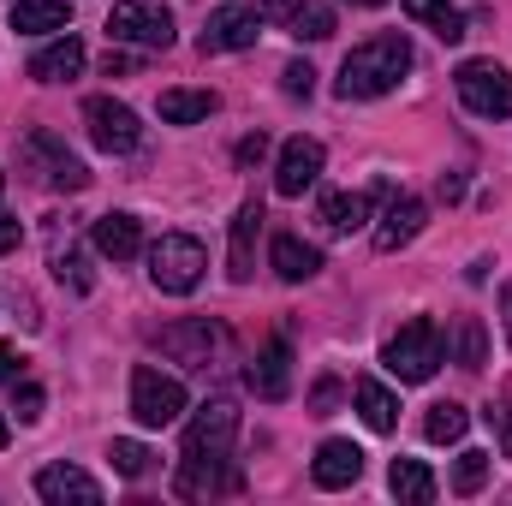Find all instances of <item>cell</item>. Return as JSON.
Returning <instances> with one entry per match:
<instances>
[{
	"label": "cell",
	"mask_w": 512,
	"mask_h": 506,
	"mask_svg": "<svg viewBox=\"0 0 512 506\" xmlns=\"http://www.w3.org/2000/svg\"><path fill=\"white\" fill-rule=\"evenodd\" d=\"M411 72V42L399 36V30H387V36H370V42H358L346 60H340V102H376L387 90H399V78Z\"/></svg>",
	"instance_id": "6da1fadb"
},
{
	"label": "cell",
	"mask_w": 512,
	"mask_h": 506,
	"mask_svg": "<svg viewBox=\"0 0 512 506\" xmlns=\"http://www.w3.org/2000/svg\"><path fill=\"white\" fill-rule=\"evenodd\" d=\"M203 268H209V251H203L191 233H161V239L149 245V280H155V292H167V298L197 292V286H203Z\"/></svg>",
	"instance_id": "7a4b0ae2"
},
{
	"label": "cell",
	"mask_w": 512,
	"mask_h": 506,
	"mask_svg": "<svg viewBox=\"0 0 512 506\" xmlns=\"http://www.w3.org/2000/svg\"><path fill=\"white\" fill-rule=\"evenodd\" d=\"M382 364H387V376H399V381H429L441 370V328H435L429 316L405 322V328L382 346Z\"/></svg>",
	"instance_id": "3957f363"
},
{
	"label": "cell",
	"mask_w": 512,
	"mask_h": 506,
	"mask_svg": "<svg viewBox=\"0 0 512 506\" xmlns=\"http://www.w3.org/2000/svg\"><path fill=\"white\" fill-rule=\"evenodd\" d=\"M18 167H30L42 185H54V191H84L90 185V167L54 137V131H30L24 143H18Z\"/></svg>",
	"instance_id": "277c9868"
},
{
	"label": "cell",
	"mask_w": 512,
	"mask_h": 506,
	"mask_svg": "<svg viewBox=\"0 0 512 506\" xmlns=\"http://www.w3.org/2000/svg\"><path fill=\"white\" fill-rule=\"evenodd\" d=\"M459 84V102L477 114V120H512V72L495 60H465L453 72Z\"/></svg>",
	"instance_id": "5b68a950"
},
{
	"label": "cell",
	"mask_w": 512,
	"mask_h": 506,
	"mask_svg": "<svg viewBox=\"0 0 512 506\" xmlns=\"http://www.w3.org/2000/svg\"><path fill=\"white\" fill-rule=\"evenodd\" d=\"M179 411H185V381L161 376L155 364L131 370V417L143 429H167V423H179Z\"/></svg>",
	"instance_id": "8992f818"
},
{
	"label": "cell",
	"mask_w": 512,
	"mask_h": 506,
	"mask_svg": "<svg viewBox=\"0 0 512 506\" xmlns=\"http://www.w3.org/2000/svg\"><path fill=\"white\" fill-rule=\"evenodd\" d=\"M108 36L126 48H173V12L161 0H120L108 12Z\"/></svg>",
	"instance_id": "52a82bcc"
},
{
	"label": "cell",
	"mask_w": 512,
	"mask_h": 506,
	"mask_svg": "<svg viewBox=\"0 0 512 506\" xmlns=\"http://www.w3.org/2000/svg\"><path fill=\"white\" fill-rule=\"evenodd\" d=\"M233 441H239V405H233V399H209V405L191 417L179 459H233Z\"/></svg>",
	"instance_id": "ba28073f"
},
{
	"label": "cell",
	"mask_w": 512,
	"mask_h": 506,
	"mask_svg": "<svg viewBox=\"0 0 512 506\" xmlns=\"http://www.w3.org/2000/svg\"><path fill=\"white\" fill-rule=\"evenodd\" d=\"M173 364H185V370H209L215 364V352L227 346V328L221 322H209V316H191V322H173V328H161V340H155Z\"/></svg>",
	"instance_id": "9c48e42d"
},
{
	"label": "cell",
	"mask_w": 512,
	"mask_h": 506,
	"mask_svg": "<svg viewBox=\"0 0 512 506\" xmlns=\"http://www.w3.org/2000/svg\"><path fill=\"white\" fill-rule=\"evenodd\" d=\"M84 126H90V143H96L102 155H131V149L143 143L137 114H131L126 102H114V96H90V102H84Z\"/></svg>",
	"instance_id": "30bf717a"
},
{
	"label": "cell",
	"mask_w": 512,
	"mask_h": 506,
	"mask_svg": "<svg viewBox=\"0 0 512 506\" xmlns=\"http://www.w3.org/2000/svg\"><path fill=\"white\" fill-rule=\"evenodd\" d=\"M256 36H262L256 6H215L197 42H203V54H239V48H256Z\"/></svg>",
	"instance_id": "8fae6325"
},
{
	"label": "cell",
	"mask_w": 512,
	"mask_h": 506,
	"mask_svg": "<svg viewBox=\"0 0 512 506\" xmlns=\"http://www.w3.org/2000/svg\"><path fill=\"white\" fill-rule=\"evenodd\" d=\"M316 179H322V143L316 137H286L280 167H274V191L280 197H304Z\"/></svg>",
	"instance_id": "7c38bea8"
},
{
	"label": "cell",
	"mask_w": 512,
	"mask_h": 506,
	"mask_svg": "<svg viewBox=\"0 0 512 506\" xmlns=\"http://www.w3.org/2000/svg\"><path fill=\"white\" fill-rule=\"evenodd\" d=\"M36 495L48 506H102V483L90 471H78V465H42Z\"/></svg>",
	"instance_id": "4fadbf2b"
},
{
	"label": "cell",
	"mask_w": 512,
	"mask_h": 506,
	"mask_svg": "<svg viewBox=\"0 0 512 506\" xmlns=\"http://www.w3.org/2000/svg\"><path fill=\"white\" fill-rule=\"evenodd\" d=\"M310 477H316V489H352L364 477V447L358 441H322Z\"/></svg>",
	"instance_id": "5bb4252c"
},
{
	"label": "cell",
	"mask_w": 512,
	"mask_h": 506,
	"mask_svg": "<svg viewBox=\"0 0 512 506\" xmlns=\"http://www.w3.org/2000/svg\"><path fill=\"white\" fill-rule=\"evenodd\" d=\"M256 233H262V203H239V215H233V239H227V274L245 286L256 274Z\"/></svg>",
	"instance_id": "9a60e30c"
},
{
	"label": "cell",
	"mask_w": 512,
	"mask_h": 506,
	"mask_svg": "<svg viewBox=\"0 0 512 506\" xmlns=\"http://www.w3.org/2000/svg\"><path fill=\"white\" fill-rule=\"evenodd\" d=\"M423 221H429V209H423V197H393L382 215V227H376V251L393 256L399 245H411L417 233H423Z\"/></svg>",
	"instance_id": "2e32d148"
},
{
	"label": "cell",
	"mask_w": 512,
	"mask_h": 506,
	"mask_svg": "<svg viewBox=\"0 0 512 506\" xmlns=\"http://www.w3.org/2000/svg\"><path fill=\"white\" fill-rule=\"evenodd\" d=\"M84 72V42L72 36V30H60L36 60H30V78L36 84H66V78H78Z\"/></svg>",
	"instance_id": "e0dca14e"
},
{
	"label": "cell",
	"mask_w": 512,
	"mask_h": 506,
	"mask_svg": "<svg viewBox=\"0 0 512 506\" xmlns=\"http://www.w3.org/2000/svg\"><path fill=\"white\" fill-rule=\"evenodd\" d=\"M12 30L18 36H60V30H72V0H12Z\"/></svg>",
	"instance_id": "ac0fdd59"
},
{
	"label": "cell",
	"mask_w": 512,
	"mask_h": 506,
	"mask_svg": "<svg viewBox=\"0 0 512 506\" xmlns=\"http://www.w3.org/2000/svg\"><path fill=\"white\" fill-rule=\"evenodd\" d=\"M90 239H96V251L108 256V262L143 256V227H137V215H102V221L90 227Z\"/></svg>",
	"instance_id": "d6986e66"
},
{
	"label": "cell",
	"mask_w": 512,
	"mask_h": 506,
	"mask_svg": "<svg viewBox=\"0 0 512 506\" xmlns=\"http://www.w3.org/2000/svg\"><path fill=\"white\" fill-rule=\"evenodd\" d=\"M251 387L262 399H286V387H292V346H286V340H268V346L256 352Z\"/></svg>",
	"instance_id": "ffe728a7"
},
{
	"label": "cell",
	"mask_w": 512,
	"mask_h": 506,
	"mask_svg": "<svg viewBox=\"0 0 512 506\" xmlns=\"http://www.w3.org/2000/svg\"><path fill=\"white\" fill-rule=\"evenodd\" d=\"M268 262H274V274H280L286 286H298V280H310V274L322 268V251L304 245V239H292V233H280L274 251H268Z\"/></svg>",
	"instance_id": "44dd1931"
},
{
	"label": "cell",
	"mask_w": 512,
	"mask_h": 506,
	"mask_svg": "<svg viewBox=\"0 0 512 506\" xmlns=\"http://www.w3.org/2000/svg\"><path fill=\"white\" fill-rule=\"evenodd\" d=\"M215 108H221L215 90H161V120H167V126H197V120H209Z\"/></svg>",
	"instance_id": "7402d4cb"
},
{
	"label": "cell",
	"mask_w": 512,
	"mask_h": 506,
	"mask_svg": "<svg viewBox=\"0 0 512 506\" xmlns=\"http://www.w3.org/2000/svg\"><path fill=\"white\" fill-rule=\"evenodd\" d=\"M370 221V191H334L322 197V227L328 233H358Z\"/></svg>",
	"instance_id": "603a6c76"
},
{
	"label": "cell",
	"mask_w": 512,
	"mask_h": 506,
	"mask_svg": "<svg viewBox=\"0 0 512 506\" xmlns=\"http://www.w3.org/2000/svg\"><path fill=\"white\" fill-rule=\"evenodd\" d=\"M399 6H405V18L429 24L441 42H459V36H465V12H459L453 0H399Z\"/></svg>",
	"instance_id": "cb8c5ba5"
},
{
	"label": "cell",
	"mask_w": 512,
	"mask_h": 506,
	"mask_svg": "<svg viewBox=\"0 0 512 506\" xmlns=\"http://www.w3.org/2000/svg\"><path fill=\"white\" fill-rule=\"evenodd\" d=\"M387 489H393L399 501H411V506H429V501H435V471H429V465H417V459H393Z\"/></svg>",
	"instance_id": "d4e9b609"
},
{
	"label": "cell",
	"mask_w": 512,
	"mask_h": 506,
	"mask_svg": "<svg viewBox=\"0 0 512 506\" xmlns=\"http://www.w3.org/2000/svg\"><path fill=\"white\" fill-rule=\"evenodd\" d=\"M286 30H292L298 42H328V36H334V6H322V0H292Z\"/></svg>",
	"instance_id": "484cf974"
},
{
	"label": "cell",
	"mask_w": 512,
	"mask_h": 506,
	"mask_svg": "<svg viewBox=\"0 0 512 506\" xmlns=\"http://www.w3.org/2000/svg\"><path fill=\"white\" fill-rule=\"evenodd\" d=\"M465 429H471V411H465V405H453V399L429 405V417H423V435H429L435 447H453V441H465Z\"/></svg>",
	"instance_id": "4316f807"
},
{
	"label": "cell",
	"mask_w": 512,
	"mask_h": 506,
	"mask_svg": "<svg viewBox=\"0 0 512 506\" xmlns=\"http://www.w3.org/2000/svg\"><path fill=\"white\" fill-rule=\"evenodd\" d=\"M453 358H459V370H483V364H489V328H483L477 316H459V328H453Z\"/></svg>",
	"instance_id": "83f0119b"
},
{
	"label": "cell",
	"mask_w": 512,
	"mask_h": 506,
	"mask_svg": "<svg viewBox=\"0 0 512 506\" xmlns=\"http://www.w3.org/2000/svg\"><path fill=\"white\" fill-rule=\"evenodd\" d=\"M358 411H364V423H370L376 435H387V429L399 423V399L387 393L382 381H358Z\"/></svg>",
	"instance_id": "f1b7e54d"
},
{
	"label": "cell",
	"mask_w": 512,
	"mask_h": 506,
	"mask_svg": "<svg viewBox=\"0 0 512 506\" xmlns=\"http://www.w3.org/2000/svg\"><path fill=\"white\" fill-rule=\"evenodd\" d=\"M54 280H60V286H72V292H90V286H96L90 256L78 251V245H54Z\"/></svg>",
	"instance_id": "f546056e"
},
{
	"label": "cell",
	"mask_w": 512,
	"mask_h": 506,
	"mask_svg": "<svg viewBox=\"0 0 512 506\" xmlns=\"http://www.w3.org/2000/svg\"><path fill=\"white\" fill-rule=\"evenodd\" d=\"M489 465H495L489 453L465 447V453H459V465H453V495H477V489L489 483Z\"/></svg>",
	"instance_id": "4dcf8cb0"
},
{
	"label": "cell",
	"mask_w": 512,
	"mask_h": 506,
	"mask_svg": "<svg viewBox=\"0 0 512 506\" xmlns=\"http://www.w3.org/2000/svg\"><path fill=\"white\" fill-rule=\"evenodd\" d=\"M108 459H114L120 477H143V471H149V447H143V441H114Z\"/></svg>",
	"instance_id": "1f68e13d"
},
{
	"label": "cell",
	"mask_w": 512,
	"mask_h": 506,
	"mask_svg": "<svg viewBox=\"0 0 512 506\" xmlns=\"http://www.w3.org/2000/svg\"><path fill=\"white\" fill-rule=\"evenodd\" d=\"M280 90H286V96H310V90H316V72H310L304 60H292V66L280 72Z\"/></svg>",
	"instance_id": "d6a6232c"
},
{
	"label": "cell",
	"mask_w": 512,
	"mask_h": 506,
	"mask_svg": "<svg viewBox=\"0 0 512 506\" xmlns=\"http://www.w3.org/2000/svg\"><path fill=\"white\" fill-rule=\"evenodd\" d=\"M12 411H18V423H36V417H42V387H36V381H24Z\"/></svg>",
	"instance_id": "836d02e7"
},
{
	"label": "cell",
	"mask_w": 512,
	"mask_h": 506,
	"mask_svg": "<svg viewBox=\"0 0 512 506\" xmlns=\"http://www.w3.org/2000/svg\"><path fill=\"white\" fill-rule=\"evenodd\" d=\"M334 405H340V381H316L310 411H316V417H334Z\"/></svg>",
	"instance_id": "e575fe53"
},
{
	"label": "cell",
	"mask_w": 512,
	"mask_h": 506,
	"mask_svg": "<svg viewBox=\"0 0 512 506\" xmlns=\"http://www.w3.org/2000/svg\"><path fill=\"white\" fill-rule=\"evenodd\" d=\"M18 239H24V221L18 215H0V256L18 251Z\"/></svg>",
	"instance_id": "d590c367"
},
{
	"label": "cell",
	"mask_w": 512,
	"mask_h": 506,
	"mask_svg": "<svg viewBox=\"0 0 512 506\" xmlns=\"http://www.w3.org/2000/svg\"><path fill=\"white\" fill-rule=\"evenodd\" d=\"M262 155H268V137H262V131H251V137L239 143V167H251V161H262Z\"/></svg>",
	"instance_id": "8d00e7d4"
},
{
	"label": "cell",
	"mask_w": 512,
	"mask_h": 506,
	"mask_svg": "<svg viewBox=\"0 0 512 506\" xmlns=\"http://www.w3.org/2000/svg\"><path fill=\"white\" fill-rule=\"evenodd\" d=\"M483 417H489V423L501 429V453H507V459H512V411H495V405H489Z\"/></svg>",
	"instance_id": "74e56055"
},
{
	"label": "cell",
	"mask_w": 512,
	"mask_h": 506,
	"mask_svg": "<svg viewBox=\"0 0 512 506\" xmlns=\"http://www.w3.org/2000/svg\"><path fill=\"white\" fill-rule=\"evenodd\" d=\"M18 370H24V352L18 346H0V381H18Z\"/></svg>",
	"instance_id": "f35d334b"
},
{
	"label": "cell",
	"mask_w": 512,
	"mask_h": 506,
	"mask_svg": "<svg viewBox=\"0 0 512 506\" xmlns=\"http://www.w3.org/2000/svg\"><path fill=\"white\" fill-rule=\"evenodd\" d=\"M102 66H108V78H114V72H131L137 60H131V54H114V48H108V60H102Z\"/></svg>",
	"instance_id": "ab89813d"
},
{
	"label": "cell",
	"mask_w": 512,
	"mask_h": 506,
	"mask_svg": "<svg viewBox=\"0 0 512 506\" xmlns=\"http://www.w3.org/2000/svg\"><path fill=\"white\" fill-rule=\"evenodd\" d=\"M256 12L268 18V12H292V0H256Z\"/></svg>",
	"instance_id": "60d3db41"
},
{
	"label": "cell",
	"mask_w": 512,
	"mask_h": 506,
	"mask_svg": "<svg viewBox=\"0 0 512 506\" xmlns=\"http://www.w3.org/2000/svg\"><path fill=\"white\" fill-rule=\"evenodd\" d=\"M501 316H507V340H512V286L501 292Z\"/></svg>",
	"instance_id": "b9f144b4"
},
{
	"label": "cell",
	"mask_w": 512,
	"mask_h": 506,
	"mask_svg": "<svg viewBox=\"0 0 512 506\" xmlns=\"http://www.w3.org/2000/svg\"><path fill=\"white\" fill-rule=\"evenodd\" d=\"M6 435H12V429H6V417H0V447H6Z\"/></svg>",
	"instance_id": "7bdbcfd3"
},
{
	"label": "cell",
	"mask_w": 512,
	"mask_h": 506,
	"mask_svg": "<svg viewBox=\"0 0 512 506\" xmlns=\"http://www.w3.org/2000/svg\"><path fill=\"white\" fill-rule=\"evenodd\" d=\"M352 6H387V0H352Z\"/></svg>",
	"instance_id": "ee69618b"
},
{
	"label": "cell",
	"mask_w": 512,
	"mask_h": 506,
	"mask_svg": "<svg viewBox=\"0 0 512 506\" xmlns=\"http://www.w3.org/2000/svg\"><path fill=\"white\" fill-rule=\"evenodd\" d=\"M0 191H6V173H0Z\"/></svg>",
	"instance_id": "f6af8a7d"
}]
</instances>
